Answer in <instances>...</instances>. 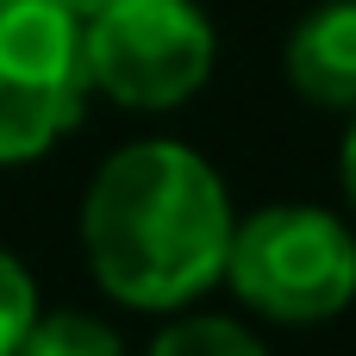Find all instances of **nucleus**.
Returning <instances> with one entry per match:
<instances>
[{
	"label": "nucleus",
	"mask_w": 356,
	"mask_h": 356,
	"mask_svg": "<svg viewBox=\"0 0 356 356\" xmlns=\"http://www.w3.org/2000/svg\"><path fill=\"white\" fill-rule=\"evenodd\" d=\"M232 194L219 169L169 138L113 150L81 200V250L94 282L138 313H169L225 282Z\"/></svg>",
	"instance_id": "f257e3e1"
},
{
	"label": "nucleus",
	"mask_w": 356,
	"mask_h": 356,
	"mask_svg": "<svg viewBox=\"0 0 356 356\" xmlns=\"http://www.w3.org/2000/svg\"><path fill=\"white\" fill-rule=\"evenodd\" d=\"M13 356H125V338L94 313H38Z\"/></svg>",
	"instance_id": "423d86ee"
},
{
	"label": "nucleus",
	"mask_w": 356,
	"mask_h": 356,
	"mask_svg": "<svg viewBox=\"0 0 356 356\" xmlns=\"http://www.w3.org/2000/svg\"><path fill=\"white\" fill-rule=\"evenodd\" d=\"M31 319H38V288H31L25 263L13 250H0V356L19 350V338H25Z\"/></svg>",
	"instance_id": "6e6552de"
},
{
	"label": "nucleus",
	"mask_w": 356,
	"mask_h": 356,
	"mask_svg": "<svg viewBox=\"0 0 356 356\" xmlns=\"http://www.w3.org/2000/svg\"><path fill=\"white\" fill-rule=\"evenodd\" d=\"M288 81L300 100L356 113V0H325L288 31Z\"/></svg>",
	"instance_id": "39448f33"
},
{
	"label": "nucleus",
	"mask_w": 356,
	"mask_h": 356,
	"mask_svg": "<svg viewBox=\"0 0 356 356\" xmlns=\"http://www.w3.org/2000/svg\"><path fill=\"white\" fill-rule=\"evenodd\" d=\"M150 356H269V350L250 325L219 319V313H194V319H175L169 332H156Z\"/></svg>",
	"instance_id": "0eeeda50"
},
{
	"label": "nucleus",
	"mask_w": 356,
	"mask_h": 356,
	"mask_svg": "<svg viewBox=\"0 0 356 356\" xmlns=\"http://www.w3.org/2000/svg\"><path fill=\"white\" fill-rule=\"evenodd\" d=\"M219 56L213 19L194 0H106L81 19V63L88 88L131 106L163 113L207 88Z\"/></svg>",
	"instance_id": "7ed1b4c3"
},
{
	"label": "nucleus",
	"mask_w": 356,
	"mask_h": 356,
	"mask_svg": "<svg viewBox=\"0 0 356 356\" xmlns=\"http://www.w3.org/2000/svg\"><path fill=\"white\" fill-rule=\"evenodd\" d=\"M81 19L56 0H0V169L44 156L88 113Z\"/></svg>",
	"instance_id": "20e7f679"
},
{
	"label": "nucleus",
	"mask_w": 356,
	"mask_h": 356,
	"mask_svg": "<svg viewBox=\"0 0 356 356\" xmlns=\"http://www.w3.org/2000/svg\"><path fill=\"white\" fill-rule=\"evenodd\" d=\"M338 181H344V200H350V213H356V119H350V131H344V150H338Z\"/></svg>",
	"instance_id": "1a4fd4ad"
},
{
	"label": "nucleus",
	"mask_w": 356,
	"mask_h": 356,
	"mask_svg": "<svg viewBox=\"0 0 356 356\" xmlns=\"http://www.w3.org/2000/svg\"><path fill=\"white\" fill-rule=\"evenodd\" d=\"M56 6H63V13H69V19H88V13H100V6H106V0H56Z\"/></svg>",
	"instance_id": "9d476101"
},
{
	"label": "nucleus",
	"mask_w": 356,
	"mask_h": 356,
	"mask_svg": "<svg viewBox=\"0 0 356 356\" xmlns=\"http://www.w3.org/2000/svg\"><path fill=\"white\" fill-rule=\"evenodd\" d=\"M225 282L275 325H325L356 300V232L325 207H263L232 225Z\"/></svg>",
	"instance_id": "f03ea898"
}]
</instances>
